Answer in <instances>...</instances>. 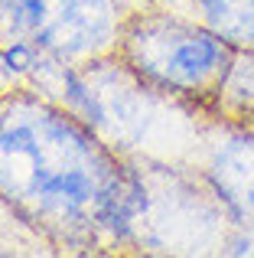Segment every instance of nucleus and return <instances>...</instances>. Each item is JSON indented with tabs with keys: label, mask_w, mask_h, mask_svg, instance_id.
I'll use <instances>...</instances> for the list:
<instances>
[{
	"label": "nucleus",
	"mask_w": 254,
	"mask_h": 258,
	"mask_svg": "<svg viewBox=\"0 0 254 258\" xmlns=\"http://www.w3.org/2000/svg\"><path fill=\"white\" fill-rule=\"evenodd\" d=\"M202 7L222 36L254 46V0H202Z\"/></svg>",
	"instance_id": "5"
},
{
	"label": "nucleus",
	"mask_w": 254,
	"mask_h": 258,
	"mask_svg": "<svg viewBox=\"0 0 254 258\" xmlns=\"http://www.w3.org/2000/svg\"><path fill=\"white\" fill-rule=\"evenodd\" d=\"M7 20L20 36L52 52H82L104 43L111 10L104 0H10Z\"/></svg>",
	"instance_id": "2"
},
{
	"label": "nucleus",
	"mask_w": 254,
	"mask_h": 258,
	"mask_svg": "<svg viewBox=\"0 0 254 258\" xmlns=\"http://www.w3.org/2000/svg\"><path fill=\"white\" fill-rule=\"evenodd\" d=\"M0 193L43 216L127 222V196L111 160L69 118L17 108L0 118Z\"/></svg>",
	"instance_id": "1"
},
{
	"label": "nucleus",
	"mask_w": 254,
	"mask_h": 258,
	"mask_svg": "<svg viewBox=\"0 0 254 258\" xmlns=\"http://www.w3.org/2000/svg\"><path fill=\"white\" fill-rule=\"evenodd\" d=\"M0 66H4L7 72H13V76H20V72H30L33 66H36V52H33L30 43H13V46H7V49H4Z\"/></svg>",
	"instance_id": "6"
},
{
	"label": "nucleus",
	"mask_w": 254,
	"mask_h": 258,
	"mask_svg": "<svg viewBox=\"0 0 254 258\" xmlns=\"http://www.w3.org/2000/svg\"><path fill=\"white\" fill-rule=\"evenodd\" d=\"M215 183L241 219H254V141H231L218 154Z\"/></svg>",
	"instance_id": "4"
},
{
	"label": "nucleus",
	"mask_w": 254,
	"mask_h": 258,
	"mask_svg": "<svg viewBox=\"0 0 254 258\" xmlns=\"http://www.w3.org/2000/svg\"><path fill=\"white\" fill-rule=\"evenodd\" d=\"M140 62L153 79L179 88L205 85L225 62V49L215 36L189 26H160L140 39Z\"/></svg>",
	"instance_id": "3"
}]
</instances>
